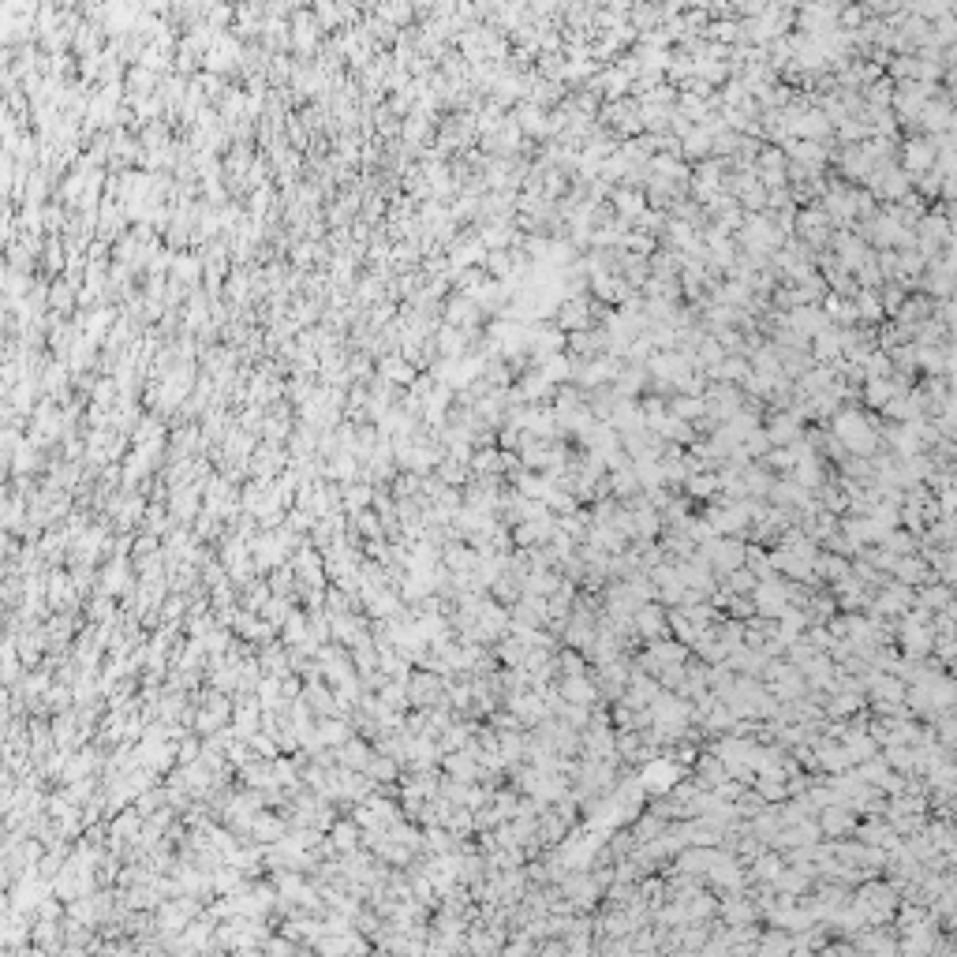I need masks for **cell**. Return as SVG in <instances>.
I'll return each mask as SVG.
<instances>
[{
	"mask_svg": "<svg viewBox=\"0 0 957 957\" xmlns=\"http://www.w3.org/2000/svg\"><path fill=\"white\" fill-rule=\"evenodd\" d=\"M438 696V680L434 677H415V685H412V700L419 703H430Z\"/></svg>",
	"mask_w": 957,
	"mask_h": 957,
	"instance_id": "obj_1",
	"label": "cell"
},
{
	"mask_svg": "<svg viewBox=\"0 0 957 957\" xmlns=\"http://www.w3.org/2000/svg\"><path fill=\"white\" fill-rule=\"evenodd\" d=\"M449 770H453V775H460V778H471V775H475V763H471L468 755H453L449 759Z\"/></svg>",
	"mask_w": 957,
	"mask_h": 957,
	"instance_id": "obj_2",
	"label": "cell"
},
{
	"mask_svg": "<svg viewBox=\"0 0 957 957\" xmlns=\"http://www.w3.org/2000/svg\"><path fill=\"white\" fill-rule=\"evenodd\" d=\"M255 830H258L262 837H266V834H269V837H277V834H281V823H273V819H266V816H258V819H255Z\"/></svg>",
	"mask_w": 957,
	"mask_h": 957,
	"instance_id": "obj_3",
	"label": "cell"
},
{
	"mask_svg": "<svg viewBox=\"0 0 957 957\" xmlns=\"http://www.w3.org/2000/svg\"><path fill=\"white\" fill-rule=\"evenodd\" d=\"M337 845L340 849H352V845H356V830H352V827H337Z\"/></svg>",
	"mask_w": 957,
	"mask_h": 957,
	"instance_id": "obj_4",
	"label": "cell"
},
{
	"mask_svg": "<svg viewBox=\"0 0 957 957\" xmlns=\"http://www.w3.org/2000/svg\"><path fill=\"white\" fill-rule=\"evenodd\" d=\"M322 737H325V741H340V737H344V729H340L337 722H325V726H322Z\"/></svg>",
	"mask_w": 957,
	"mask_h": 957,
	"instance_id": "obj_5",
	"label": "cell"
}]
</instances>
